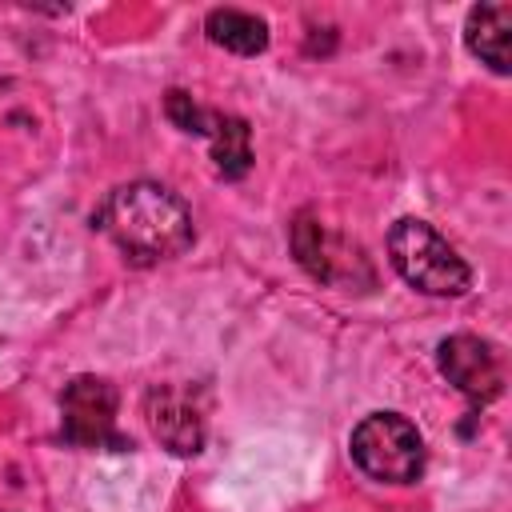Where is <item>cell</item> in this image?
<instances>
[{
    "instance_id": "1",
    "label": "cell",
    "mask_w": 512,
    "mask_h": 512,
    "mask_svg": "<svg viewBox=\"0 0 512 512\" xmlns=\"http://www.w3.org/2000/svg\"><path fill=\"white\" fill-rule=\"evenodd\" d=\"M92 228H100L132 264H160L192 248V216L176 192L152 180H132L108 192V200L92 212Z\"/></svg>"
},
{
    "instance_id": "2",
    "label": "cell",
    "mask_w": 512,
    "mask_h": 512,
    "mask_svg": "<svg viewBox=\"0 0 512 512\" xmlns=\"http://www.w3.org/2000/svg\"><path fill=\"white\" fill-rule=\"evenodd\" d=\"M388 256H392V268L428 296H460L472 284L468 264L428 220H416V216L396 220L388 232Z\"/></svg>"
},
{
    "instance_id": "3",
    "label": "cell",
    "mask_w": 512,
    "mask_h": 512,
    "mask_svg": "<svg viewBox=\"0 0 512 512\" xmlns=\"http://www.w3.org/2000/svg\"><path fill=\"white\" fill-rule=\"evenodd\" d=\"M352 460L384 484H412L424 472V440L412 420L372 412L352 428Z\"/></svg>"
},
{
    "instance_id": "4",
    "label": "cell",
    "mask_w": 512,
    "mask_h": 512,
    "mask_svg": "<svg viewBox=\"0 0 512 512\" xmlns=\"http://www.w3.org/2000/svg\"><path fill=\"white\" fill-rule=\"evenodd\" d=\"M60 412H64V440L80 444V448H132V440H124L116 432V388L100 376H76L64 384L60 396Z\"/></svg>"
},
{
    "instance_id": "5",
    "label": "cell",
    "mask_w": 512,
    "mask_h": 512,
    "mask_svg": "<svg viewBox=\"0 0 512 512\" xmlns=\"http://www.w3.org/2000/svg\"><path fill=\"white\" fill-rule=\"evenodd\" d=\"M436 364H440L444 380L456 384L472 404H488V400H496L500 388H504V360H500V352H496L488 340H480V336L456 332V336L440 340Z\"/></svg>"
},
{
    "instance_id": "6",
    "label": "cell",
    "mask_w": 512,
    "mask_h": 512,
    "mask_svg": "<svg viewBox=\"0 0 512 512\" xmlns=\"http://www.w3.org/2000/svg\"><path fill=\"white\" fill-rule=\"evenodd\" d=\"M144 412H148L152 436L168 452H176V456H196L200 452V444H204V420H200V408L188 400V392L160 384V388L148 392Z\"/></svg>"
},
{
    "instance_id": "7",
    "label": "cell",
    "mask_w": 512,
    "mask_h": 512,
    "mask_svg": "<svg viewBox=\"0 0 512 512\" xmlns=\"http://www.w3.org/2000/svg\"><path fill=\"white\" fill-rule=\"evenodd\" d=\"M464 44L492 72H512V4H476L464 20Z\"/></svg>"
},
{
    "instance_id": "8",
    "label": "cell",
    "mask_w": 512,
    "mask_h": 512,
    "mask_svg": "<svg viewBox=\"0 0 512 512\" xmlns=\"http://www.w3.org/2000/svg\"><path fill=\"white\" fill-rule=\"evenodd\" d=\"M208 40L228 48V52H240V56H256L268 48V24L252 12H240V8H212L208 20Z\"/></svg>"
},
{
    "instance_id": "9",
    "label": "cell",
    "mask_w": 512,
    "mask_h": 512,
    "mask_svg": "<svg viewBox=\"0 0 512 512\" xmlns=\"http://www.w3.org/2000/svg\"><path fill=\"white\" fill-rule=\"evenodd\" d=\"M212 160L224 180H240L252 168V128L240 116H212Z\"/></svg>"
},
{
    "instance_id": "10",
    "label": "cell",
    "mask_w": 512,
    "mask_h": 512,
    "mask_svg": "<svg viewBox=\"0 0 512 512\" xmlns=\"http://www.w3.org/2000/svg\"><path fill=\"white\" fill-rule=\"evenodd\" d=\"M164 112H168V120H172L180 132H212V116H208L204 108H196L192 96L180 92V88H172V92L164 96Z\"/></svg>"
}]
</instances>
